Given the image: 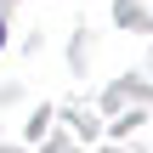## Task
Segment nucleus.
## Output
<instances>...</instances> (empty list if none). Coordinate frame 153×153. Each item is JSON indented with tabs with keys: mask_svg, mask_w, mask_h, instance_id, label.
I'll return each instance as SVG.
<instances>
[{
	"mask_svg": "<svg viewBox=\"0 0 153 153\" xmlns=\"http://www.w3.org/2000/svg\"><path fill=\"white\" fill-rule=\"evenodd\" d=\"M0 40H6V23H0Z\"/></svg>",
	"mask_w": 153,
	"mask_h": 153,
	"instance_id": "1",
	"label": "nucleus"
}]
</instances>
